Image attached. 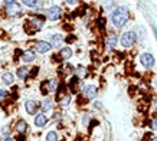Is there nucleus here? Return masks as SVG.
<instances>
[{"label":"nucleus","mask_w":157,"mask_h":141,"mask_svg":"<svg viewBox=\"0 0 157 141\" xmlns=\"http://www.w3.org/2000/svg\"><path fill=\"white\" fill-rule=\"evenodd\" d=\"M130 17V12L125 6H120L113 12V16H111V20H113V25L115 28H123L124 25L127 23V20Z\"/></svg>","instance_id":"1"},{"label":"nucleus","mask_w":157,"mask_h":141,"mask_svg":"<svg viewBox=\"0 0 157 141\" xmlns=\"http://www.w3.org/2000/svg\"><path fill=\"white\" fill-rule=\"evenodd\" d=\"M136 39H137V36L134 32H125L121 36V45L124 48H131L136 43Z\"/></svg>","instance_id":"2"},{"label":"nucleus","mask_w":157,"mask_h":141,"mask_svg":"<svg viewBox=\"0 0 157 141\" xmlns=\"http://www.w3.org/2000/svg\"><path fill=\"white\" fill-rule=\"evenodd\" d=\"M46 16H48L49 20H58L59 17L62 16V9L59 6H52V7H49L48 12H46Z\"/></svg>","instance_id":"3"},{"label":"nucleus","mask_w":157,"mask_h":141,"mask_svg":"<svg viewBox=\"0 0 157 141\" xmlns=\"http://www.w3.org/2000/svg\"><path fill=\"white\" fill-rule=\"evenodd\" d=\"M56 88V81L55 79H49V81H45L40 86V90H42V94H49V92H53Z\"/></svg>","instance_id":"4"},{"label":"nucleus","mask_w":157,"mask_h":141,"mask_svg":"<svg viewBox=\"0 0 157 141\" xmlns=\"http://www.w3.org/2000/svg\"><path fill=\"white\" fill-rule=\"evenodd\" d=\"M140 62H141V65L144 68H153L154 66V56L151 53H143L140 56Z\"/></svg>","instance_id":"5"},{"label":"nucleus","mask_w":157,"mask_h":141,"mask_svg":"<svg viewBox=\"0 0 157 141\" xmlns=\"http://www.w3.org/2000/svg\"><path fill=\"white\" fill-rule=\"evenodd\" d=\"M51 48H52V45L49 42L39 40V42L35 43V49H36V52H39V53H46V52L51 51Z\"/></svg>","instance_id":"6"},{"label":"nucleus","mask_w":157,"mask_h":141,"mask_svg":"<svg viewBox=\"0 0 157 141\" xmlns=\"http://www.w3.org/2000/svg\"><path fill=\"white\" fill-rule=\"evenodd\" d=\"M82 92L85 95V98H88V99L95 98L97 97V86H94V85H86V86H84Z\"/></svg>","instance_id":"7"},{"label":"nucleus","mask_w":157,"mask_h":141,"mask_svg":"<svg viewBox=\"0 0 157 141\" xmlns=\"http://www.w3.org/2000/svg\"><path fill=\"white\" fill-rule=\"evenodd\" d=\"M7 13L10 14V16H19L20 13H22V7H20L17 3H10V5H7Z\"/></svg>","instance_id":"8"},{"label":"nucleus","mask_w":157,"mask_h":141,"mask_svg":"<svg viewBox=\"0 0 157 141\" xmlns=\"http://www.w3.org/2000/svg\"><path fill=\"white\" fill-rule=\"evenodd\" d=\"M105 45H107L108 49H114V48L117 46V36H115L114 33H109L108 36H107V39H105Z\"/></svg>","instance_id":"9"},{"label":"nucleus","mask_w":157,"mask_h":141,"mask_svg":"<svg viewBox=\"0 0 157 141\" xmlns=\"http://www.w3.org/2000/svg\"><path fill=\"white\" fill-rule=\"evenodd\" d=\"M46 122H48V117H46L45 114H42V112L38 114L36 118H35V125H36V127H43Z\"/></svg>","instance_id":"10"},{"label":"nucleus","mask_w":157,"mask_h":141,"mask_svg":"<svg viewBox=\"0 0 157 141\" xmlns=\"http://www.w3.org/2000/svg\"><path fill=\"white\" fill-rule=\"evenodd\" d=\"M25 108H26V112L30 114V115H33L36 112V109H38V105L35 101H28V102L25 104Z\"/></svg>","instance_id":"11"},{"label":"nucleus","mask_w":157,"mask_h":141,"mask_svg":"<svg viewBox=\"0 0 157 141\" xmlns=\"http://www.w3.org/2000/svg\"><path fill=\"white\" fill-rule=\"evenodd\" d=\"M62 42H63V38H62L61 35H53L52 39H51V45H52V48L62 46Z\"/></svg>","instance_id":"12"},{"label":"nucleus","mask_w":157,"mask_h":141,"mask_svg":"<svg viewBox=\"0 0 157 141\" xmlns=\"http://www.w3.org/2000/svg\"><path fill=\"white\" fill-rule=\"evenodd\" d=\"M59 56H61V59H69V58L72 56V49L71 48H62L61 51H59Z\"/></svg>","instance_id":"13"},{"label":"nucleus","mask_w":157,"mask_h":141,"mask_svg":"<svg viewBox=\"0 0 157 141\" xmlns=\"http://www.w3.org/2000/svg\"><path fill=\"white\" fill-rule=\"evenodd\" d=\"M26 130H28V122H26V121L20 120V121L16 122V131H17V132L23 134V132H26Z\"/></svg>","instance_id":"14"},{"label":"nucleus","mask_w":157,"mask_h":141,"mask_svg":"<svg viewBox=\"0 0 157 141\" xmlns=\"http://www.w3.org/2000/svg\"><path fill=\"white\" fill-rule=\"evenodd\" d=\"M33 59H35V53L32 51L23 52V55H22V61H23L25 63H29V62H32Z\"/></svg>","instance_id":"15"},{"label":"nucleus","mask_w":157,"mask_h":141,"mask_svg":"<svg viewBox=\"0 0 157 141\" xmlns=\"http://www.w3.org/2000/svg\"><path fill=\"white\" fill-rule=\"evenodd\" d=\"M29 25H32V28H33V32H36V30H39V29L42 28V25H43V20L42 19H36V17H35V19H32L30 20V22H29Z\"/></svg>","instance_id":"16"},{"label":"nucleus","mask_w":157,"mask_h":141,"mask_svg":"<svg viewBox=\"0 0 157 141\" xmlns=\"http://www.w3.org/2000/svg\"><path fill=\"white\" fill-rule=\"evenodd\" d=\"M78 82H79V78H78V76H74V78H71V81H69V88H71V91L74 94L76 92V85H78Z\"/></svg>","instance_id":"17"},{"label":"nucleus","mask_w":157,"mask_h":141,"mask_svg":"<svg viewBox=\"0 0 157 141\" xmlns=\"http://www.w3.org/2000/svg\"><path fill=\"white\" fill-rule=\"evenodd\" d=\"M42 109L43 111H49V109H52V99H49V98H45L43 99V102H42Z\"/></svg>","instance_id":"18"},{"label":"nucleus","mask_w":157,"mask_h":141,"mask_svg":"<svg viewBox=\"0 0 157 141\" xmlns=\"http://www.w3.org/2000/svg\"><path fill=\"white\" fill-rule=\"evenodd\" d=\"M13 79H14L13 74H9V72H7V74H3V76H2V81H3L6 85H10L13 82Z\"/></svg>","instance_id":"19"},{"label":"nucleus","mask_w":157,"mask_h":141,"mask_svg":"<svg viewBox=\"0 0 157 141\" xmlns=\"http://www.w3.org/2000/svg\"><path fill=\"white\" fill-rule=\"evenodd\" d=\"M75 72H76V76H78V78H84V76H86V69L84 68V66H79V68H76Z\"/></svg>","instance_id":"20"},{"label":"nucleus","mask_w":157,"mask_h":141,"mask_svg":"<svg viewBox=\"0 0 157 141\" xmlns=\"http://www.w3.org/2000/svg\"><path fill=\"white\" fill-rule=\"evenodd\" d=\"M17 75H19V78L23 79V78H26V76L29 75V69L28 68H19V69H17Z\"/></svg>","instance_id":"21"},{"label":"nucleus","mask_w":157,"mask_h":141,"mask_svg":"<svg viewBox=\"0 0 157 141\" xmlns=\"http://www.w3.org/2000/svg\"><path fill=\"white\" fill-rule=\"evenodd\" d=\"M46 141H58V135L55 131H51L46 134Z\"/></svg>","instance_id":"22"},{"label":"nucleus","mask_w":157,"mask_h":141,"mask_svg":"<svg viewBox=\"0 0 157 141\" xmlns=\"http://www.w3.org/2000/svg\"><path fill=\"white\" fill-rule=\"evenodd\" d=\"M59 102H61V105H62V107H67L68 104L71 102V95H67V97H65V98H63V99H61Z\"/></svg>","instance_id":"23"},{"label":"nucleus","mask_w":157,"mask_h":141,"mask_svg":"<svg viewBox=\"0 0 157 141\" xmlns=\"http://www.w3.org/2000/svg\"><path fill=\"white\" fill-rule=\"evenodd\" d=\"M23 3L29 7H35V6L38 5V0H23Z\"/></svg>","instance_id":"24"},{"label":"nucleus","mask_w":157,"mask_h":141,"mask_svg":"<svg viewBox=\"0 0 157 141\" xmlns=\"http://www.w3.org/2000/svg\"><path fill=\"white\" fill-rule=\"evenodd\" d=\"M39 74V68H32V72H30V78H33V76H36Z\"/></svg>","instance_id":"25"},{"label":"nucleus","mask_w":157,"mask_h":141,"mask_svg":"<svg viewBox=\"0 0 157 141\" xmlns=\"http://www.w3.org/2000/svg\"><path fill=\"white\" fill-rule=\"evenodd\" d=\"M6 95H7V92H6V91H3V90H0V99H3L6 97Z\"/></svg>","instance_id":"26"},{"label":"nucleus","mask_w":157,"mask_h":141,"mask_svg":"<svg viewBox=\"0 0 157 141\" xmlns=\"http://www.w3.org/2000/svg\"><path fill=\"white\" fill-rule=\"evenodd\" d=\"M104 19H98V25H100V29H104Z\"/></svg>","instance_id":"27"},{"label":"nucleus","mask_w":157,"mask_h":141,"mask_svg":"<svg viewBox=\"0 0 157 141\" xmlns=\"http://www.w3.org/2000/svg\"><path fill=\"white\" fill-rule=\"evenodd\" d=\"M153 130H157V118H154V120H153Z\"/></svg>","instance_id":"28"},{"label":"nucleus","mask_w":157,"mask_h":141,"mask_svg":"<svg viewBox=\"0 0 157 141\" xmlns=\"http://www.w3.org/2000/svg\"><path fill=\"white\" fill-rule=\"evenodd\" d=\"M76 2H78V0H67V3H68V5H75Z\"/></svg>","instance_id":"29"},{"label":"nucleus","mask_w":157,"mask_h":141,"mask_svg":"<svg viewBox=\"0 0 157 141\" xmlns=\"http://www.w3.org/2000/svg\"><path fill=\"white\" fill-rule=\"evenodd\" d=\"M10 3H14V0H5V5H10Z\"/></svg>","instance_id":"30"},{"label":"nucleus","mask_w":157,"mask_h":141,"mask_svg":"<svg viewBox=\"0 0 157 141\" xmlns=\"http://www.w3.org/2000/svg\"><path fill=\"white\" fill-rule=\"evenodd\" d=\"M16 140H17V141H26V140H25V137H22V135H20V137H17Z\"/></svg>","instance_id":"31"},{"label":"nucleus","mask_w":157,"mask_h":141,"mask_svg":"<svg viewBox=\"0 0 157 141\" xmlns=\"http://www.w3.org/2000/svg\"><path fill=\"white\" fill-rule=\"evenodd\" d=\"M74 39H75V38H74V36H69V38H68L67 40H68V42H72V40H74Z\"/></svg>","instance_id":"32"},{"label":"nucleus","mask_w":157,"mask_h":141,"mask_svg":"<svg viewBox=\"0 0 157 141\" xmlns=\"http://www.w3.org/2000/svg\"><path fill=\"white\" fill-rule=\"evenodd\" d=\"M154 107H156V109H157V99H156V102H154Z\"/></svg>","instance_id":"33"},{"label":"nucleus","mask_w":157,"mask_h":141,"mask_svg":"<svg viewBox=\"0 0 157 141\" xmlns=\"http://www.w3.org/2000/svg\"><path fill=\"white\" fill-rule=\"evenodd\" d=\"M151 141H157V137H154V138H153V140Z\"/></svg>","instance_id":"34"}]
</instances>
